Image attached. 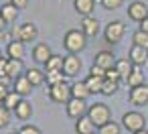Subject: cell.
Wrapping results in <instances>:
<instances>
[{"label":"cell","mask_w":148,"mask_h":134,"mask_svg":"<svg viewBox=\"0 0 148 134\" xmlns=\"http://www.w3.org/2000/svg\"><path fill=\"white\" fill-rule=\"evenodd\" d=\"M63 47L67 49V53H73V55L85 51V47H87V37H85V33L79 31V29H69V31L65 33V37H63Z\"/></svg>","instance_id":"cell-1"},{"label":"cell","mask_w":148,"mask_h":134,"mask_svg":"<svg viewBox=\"0 0 148 134\" xmlns=\"http://www.w3.org/2000/svg\"><path fill=\"white\" fill-rule=\"evenodd\" d=\"M87 118H89V120L99 128V126H103V124L112 122V110H110L106 104L95 102V104H91V106L87 108Z\"/></svg>","instance_id":"cell-2"},{"label":"cell","mask_w":148,"mask_h":134,"mask_svg":"<svg viewBox=\"0 0 148 134\" xmlns=\"http://www.w3.org/2000/svg\"><path fill=\"white\" fill-rule=\"evenodd\" d=\"M120 124H122L124 130H128L130 134H134V132H140V130L146 128V118L138 110H132V112H126L122 116V122Z\"/></svg>","instance_id":"cell-3"},{"label":"cell","mask_w":148,"mask_h":134,"mask_svg":"<svg viewBox=\"0 0 148 134\" xmlns=\"http://www.w3.org/2000/svg\"><path fill=\"white\" fill-rule=\"evenodd\" d=\"M124 35H126V23L122 21H112L103 29V41L108 45H118L124 39Z\"/></svg>","instance_id":"cell-4"},{"label":"cell","mask_w":148,"mask_h":134,"mask_svg":"<svg viewBox=\"0 0 148 134\" xmlns=\"http://www.w3.org/2000/svg\"><path fill=\"white\" fill-rule=\"evenodd\" d=\"M12 41H23V43H33L37 37H39V29L35 23H23L18 25L12 33H10Z\"/></svg>","instance_id":"cell-5"},{"label":"cell","mask_w":148,"mask_h":134,"mask_svg":"<svg viewBox=\"0 0 148 134\" xmlns=\"http://www.w3.org/2000/svg\"><path fill=\"white\" fill-rule=\"evenodd\" d=\"M47 93H49L51 102H55V104H67L71 100V83H67V79H65L61 83L49 85L47 87Z\"/></svg>","instance_id":"cell-6"},{"label":"cell","mask_w":148,"mask_h":134,"mask_svg":"<svg viewBox=\"0 0 148 134\" xmlns=\"http://www.w3.org/2000/svg\"><path fill=\"white\" fill-rule=\"evenodd\" d=\"M87 102L85 100H75V98H71L67 104H65V112H67V116L69 118H73V120H79V118H83V116H87Z\"/></svg>","instance_id":"cell-7"},{"label":"cell","mask_w":148,"mask_h":134,"mask_svg":"<svg viewBox=\"0 0 148 134\" xmlns=\"http://www.w3.org/2000/svg\"><path fill=\"white\" fill-rule=\"evenodd\" d=\"M81 67H83V61H81L79 55H73V53L65 55V61H63V73H65V77H75L81 71Z\"/></svg>","instance_id":"cell-8"},{"label":"cell","mask_w":148,"mask_h":134,"mask_svg":"<svg viewBox=\"0 0 148 134\" xmlns=\"http://www.w3.org/2000/svg\"><path fill=\"white\" fill-rule=\"evenodd\" d=\"M128 16L134 21V23H142L144 19H148V6L144 2H140V0H132V2L128 4Z\"/></svg>","instance_id":"cell-9"},{"label":"cell","mask_w":148,"mask_h":134,"mask_svg":"<svg viewBox=\"0 0 148 134\" xmlns=\"http://www.w3.org/2000/svg\"><path fill=\"white\" fill-rule=\"evenodd\" d=\"M130 102H132L136 108L148 106V83H142V85H138V87H132V89H130Z\"/></svg>","instance_id":"cell-10"},{"label":"cell","mask_w":148,"mask_h":134,"mask_svg":"<svg viewBox=\"0 0 148 134\" xmlns=\"http://www.w3.org/2000/svg\"><path fill=\"white\" fill-rule=\"evenodd\" d=\"M51 47L47 45V43H37L35 47H33V61L37 63V65H45L49 59H51Z\"/></svg>","instance_id":"cell-11"},{"label":"cell","mask_w":148,"mask_h":134,"mask_svg":"<svg viewBox=\"0 0 148 134\" xmlns=\"http://www.w3.org/2000/svg\"><path fill=\"white\" fill-rule=\"evenodd\" d=\"M33 112H35V110H33V104H31V102H27V100L23 98V100H21V104L14 108V112H12V114H14V118H16V120H21V122H29V120L33 118Z\"/></svg>","instance_id":"cell-12"},{"label":"cell","mask_w":148,"mask_h":134,"mask_svg":"<svg viewBox=\"0 0 148 134\" xmlns=\"http://www.w3.org/2000/svg\"><path fill=\"white\" fill-rule=\"evenodd\" d=\"M128 59H130L136 67H142L144 63H148V49L138 47V45H132V49H130V53H128Z\"/></svg>","instance_id":"cell-13"},{"label":"cell","mask_w":148,"mask_h":134,"mask_svg":"<svg viewBox=\"0 0 148 134\" xmlns=\"http://www.w3.org/2000/svg\"><path fill=\"white\" fill-rule=\"evenodd\" d=\"M93 65H97V67H101V69L108 71V69H112L116 65V55L112 51H99L95 55V59H93Z\"/></svg>","instance_id":"cell-14"},{"label":"cell","mask_w":148,"mask_h":134,"mask_svg":"<svg viewBox=\"0 0 148 134\" xmlns=\"http://www.w3.org/2000/svg\"><path fill=\"white\" fill-rule=\"evenodd\" d=\"M23 71H27L25 65H23V59H8L4 77H6V79H16L18 75H23Z\"/></svg>","instance_id":"cell-15"},{"label":"cell","mask_w":148,"mask_h":134,"mask_svg":"<svg viewBox=\"0 0 148 134\" xmlns=\"http://www.w3.org/2000/svg\"><path fill=\"white\" fill-rule=\"evenodd\" d=\"M21 98H27V96H31V91H33V83L27 79V75L23 73V75H18L16 79H14V87H12Z\"/></svg>","instance_id":"cell-16"},{"label":"cell","mask_w":148,"mask_h":134,"mask_svg":"<svg viewBox=\"0 0 148 134\" xmlns=\"http://www.w3.org/2000/svg\"><path fill=\"white\" fill-rule=\"evenodd\" d=\"M81 31L85 33V37H97L99 33V23L93 16H83L81 21Z\"/></svg>","instance_id":"cell-17"},{"label":"cell","mask_w":148,"mask_h":134,"mask_svg":"<svg viewBox=\"0 0 148 134\" xmlns=\"http://www.w3.org/2000/svg\"><path fill=\"white\" fill-rule=\"evenodd\" d=\"M25 75H27V79L33 83V87L43 85V83L47 81V73H45L43 69H39V67H31V69H27Z\"/></svg>","instance_id":"cell-18"},{"label":"cell","mask_w":148,"mask_h":134,"mask_svg":"<svg viewBox=\"0 0 148 134\" xmlns=\"http://www.w3.org/2000/svg\"><path fill=\"white\" fill-rule=\"evenodd\" d=\"M6 57L8 59H23L25 57V43L23 41H10L6 45Z\"/></svg>","instance_id":"cell-19"},{"label":"cell","mask_w":148,"mask_h":134,"mask_svg":"<svg viewBox=\"0 0 148 134\" xmlns=\"http://www.w3.org/2000/svg\"><path fill=\"white\" fill-rule=\"evenodd\" d=\"M95 130H97V126H95L87 116L75 120V132H77V134H95Z\"/></svg>","instance_id":"cell-20"},{"label":"cell","mask_w":148,"mask_h":134,"mask_svg":"<svg viewBox=\"0 0 148 134\" xmlns=\"http://www.w3.org/2000/svg\"><path fill=\"white\" fill-rule=\"evenodd\" d=\"M75 4V12L81 16H91V12L95 10V0H73Z\"/></svg>","instance_id":"cell-21"},{"label":"cell","mask_w":148,"mask_h":134,"mask_svg":"<svg viewBox=\"0 0 148 134\" xmlns=\"http://www.w3.org/2000/svg\"><path fill=\"white\" fill-rule=\"evenodd\" d=\"M134 67H136V65H134L130 59H116V65H114V69L120 73L122 81H126V79H128V75H130V71H132Z\"/></svg>","instance_id":"cell-22"},{"label":"cell","mask_w":148,"mask_h":134,"mask_svg":"<svg viewBox=\"0 0 148 134\" xmlns=\"http://www.w3.org/2000/svg\"><path fill=\"white\" fill-rule=\"evenodd\" d=\"M89 96H91V91L87 89L85 81H75V83H71V98H75V100H85V102H87Z\"/></svg>","instance_id":"cell-23"},{"label":"cell","mask_w":148,"mask_h":134,"mask_svg":"<svg viewBox=\"0 0 148 134\" xmlns=\"http://www.w3.org/2000/svg\"><path fill=\"white\" fill-rule=\"evenodd\" d=\"M126 83H128L130 89H132V87H138V85H142V83H146V81H144V71H142L140 67H134V69L130 71Z\"/></svg>","instance_id":"cell-24"},{"label":"cell","mask_w":148,"mask_h":134,"mask_svg":"<svg viewBox=\"0 0 148 134\" xmlns=\"http://www.w3.org/2000/svg\"><path fill=\"white\" fill-rule=\"evenodd\" d=\"M0 14L4 16L6 23H14V21L18 19V8H16L12 2H6V4L0 6Z\"/></svg>","instance_id":"cell-25"},{"label":"cell","mask_w":148,"mask_h":134,"mask_svg":"<svg viewBox=\"0 0 148 134\" xmlns=\"http://www.w3.org/2000/svg\"><path fill=\"white\" fill-rule=\"evenodd\" d=\"M63 61H65V57H63V55L53 53V55H51V59L45 63V71H63Z\"/></svg>","instance_id":"cell-26"},{"label":"cell","mask_w":148,"mask_h":134,"mask_svg":"<svg viewBox=\"0 0 148 134\" xmlns=\"http://www.w3.org/2000/svg\"><path fill=\"white\" fill-rule=\"evenodd\" d=\"M85 85H87V89L91 91V96L93 93H101V85H103V79L101 77H93V75H87L85 79Z\"/></svg>","instance_id":"cell-27"},{"label":"cell","mask_w":148,"mask_h":134,"mask_svg":"<svg viewBox=\"0 0 148 134\" xmlns=\"http://www.w3.org/2000/svg\"><path fill=\"white\" fill-rule=\"evenodd\" d=\"M122 124H118V122H108V124H103V126H99L97 128V134H122Z\"/></svg>","instance_id":"cell-28"},{"label":"cell","mask_w":148,"mask_h":134,"mask_svg":"<svg viewBox=\"0 0 148 134\" xmlns=\"http://www.w3.org/2000/svg\"><path fill=\"white\" fill-rule=\"evenodd\" d=\"M120 89V81H112V79H103V85H101V96H114L116 91Z\"/></svg>","instance_id":"cell-29"},{"label":"cell","mask_w":148,"mask_h":134,"mask_svg":"<svg viewBox=\"0 0 148 134\" xmlns=\"http://www.w3.org/2000/svg\"><path fill=\"white\" fill-rule=\"evenodd\" d=\"M21 100H23V98H21L14 89H10V91H8V96H6V100H4V108H8L10 112H14V108L21 104Z\"/></svg>","instance_id":"cell-30"},{"label":"cell","mask_w":148,"mask_h":134,"mask_svg":"<svg viewBox=\"0 0 148 134\" xmlns=\"http://www.w3.org/2000/svg\"><path fill=\"white\" fill-rule=\"evenodd\" d=\"M132 45H138V47L148 49V33H144V31L138 29V31L132 35Z\"/></svg>","instance_id":"cell-31"},{"label":"cell","mask_w":148,"mask_h":134,"mask_svg":"<svg viewBox=\"0 0 148 134\" xmlns=\"http://www.w3.org/2000/svg\"><path fill=\"white\" fill-rule=\"evenodd\" d=\"M45 73H47V85H55V83L65 81V73L63 71H45Z\"/></svg>","instance_id":"cell-32"},{"label":"cell","mask_w":148,"mask_h":134,"mask_svg":"<svg viewBox=\"0 0 148 134\" xmlns=\"http://www.w3.org/2000/svg\"><path fill=\"white\" fill-rule=\"evenodd\" d=\"M10 120H12V112L4 106H0V130H4L10 124Z\"/></svg>","instance_id":"cell-33"},{"label":"cell","mask_w":148,"mask_h":134,"mask_svg":"<svg viewBox=\"0 0 148 134\" xmlns=\"http://www.w3.org/2000/svg\"><path fill=\"white\" fill-rule=\"evenodd\" d=\"M18 134H43V132H41V128L35 126V124H25V126H21Z\"/></svg>","instance_id":"cell-34"},{"label":"cell","mask_w":148,"mask_h":134,"mask_svg":"<svg viewBox=\"0 0 148 134\" xmlns=\"http://www.w3.org/2000/svg\"><path fill=\"white\" fill-rule=\"evenodd\" d=\"M124 4V0H101V6L106 8V10H116V8H120Z\"/></svg>","instance_id":"cell-35"},{"label":"cell","mask_w":148,"mask_h":134,"mask_svg":"<svg viewBox=\"0 0 148 134\" xmlns=\"http://www.w3.org/2000/svg\"><path fill=\"white\" fill-rule=\"evenodd\" d=\"M89 75L106 79V69H101V67H97V65H91V69H89Z\"/></svg>","instance_id":"cell-36"},{"label":"cell","mask_w":148,"mask_h":134,"mask_svg":"<svg viewBox=\"0 0 148 134\" xmlns=\"http://www.w3.org/2000/svg\"><path fill=\"white\" fill-rule=\"evenodd\" d=\"M8 91H10L8 83H0V104H2V106H4V100H6Z\"/></svg>","instance_id":"cell-37"},{"label":"cell","mask_w":148,"mask_h":134,"mask_svg":"<svg viewBox=\"0 0 148 134\" xmlns=\"http://www.w3.org/2000/svg\"><path fill=\"white\" fill-rule=\"evenodd\" d=\"M106 79H112V81H122V77H120V73L112 67V69H108L106 71Z\"/></svg>","instance_id":"cell-38"},{"label":"cell","mask_w":148,"mask_h":134,"mask_svg":"<svg viewBox=\"0 0 148 134\" xmlns=\"http://www.w3.org/2000/svg\"><path fill=\"white\" fill-rule=\"evenodd\" d=\"M10 2H12L18 10H23V8H27V6H29V0H10Z\"/></svg>","instance_id":"cell-39"},{"label":"cell","mask_w":148,"mask_h":134,"mask_svg":"<svg viewBox=\"0 0 148 134\" xmlns=\"http://www.w3.org/2000/svg\"><path fill=\"white\" fill-rule=\"evenodd\" d=\"M4 41H6V43H10V41H12V37H10V35H6L4 31H0V43H4Z\"/></svg>","instance_id":"cell-40"},{"label":"cell","mask_w":148,"mask_h":134,"mask_svg":"<svg viewBox=\"0 0 148 134\" xmlns=\"http://www.w3.org/2000/svg\"><path fill=\"white\" fill-rule=\"evenodd\" d=\"M140 31H144V33H148V19H144V21L140 23Z\"/></svg>","instance_id":"cell-41"},{"label":"cell","mask_w":148,"mask_h":134,"mask_svg":"<svg viewBox=\"0 0 148 134\" xmlns=\"http://www.w3.org/2000/svg\"><path fill=\"white\" fill-rule=\"evenodd\" d=\"M6 25H8V23L4 21V16H2V14H0V31H4V29H6Z\"/></svg>","instance_id":"cell-42"},{"label":"cell","mask_w":148,"mask_h":134,"mask_svg":"<svg viewBox=\"0 0 148 134\" xmlns=\"http://www.w3.org/2000/svg\"><path fill=\"white\" fill-rule=\"evenodd\" d=\"M134 134H148V130L144 128V130H140V132H134Z\"/></svg>","instance_id":"cell-43"},{"label":"cell","mask_w":148,"mask_h":134,"mask_svg":"<svg viewBox=\"0 0 148 134\" xmlns=\"http://www.w3.org/2000/svg\"><path fill=\"white\" fill-rule=\"evenodd\" d=\"M12 134H18V132H12Z\"/></svg>","instance_id":"cell-44"},{"label":"cell","mask_w":148,"mask_h":134,"mask_svg":"<svg viewBox=\"0 0 148 134\" xmlns=\"http://www.w3.org/2000/svg\"><path fill=\"white\" fill-rule=\"evenodd\" d=\"M0 57H2V53H0Z\"/></svg>","instance_id":"cell-45"}]
</instances>
